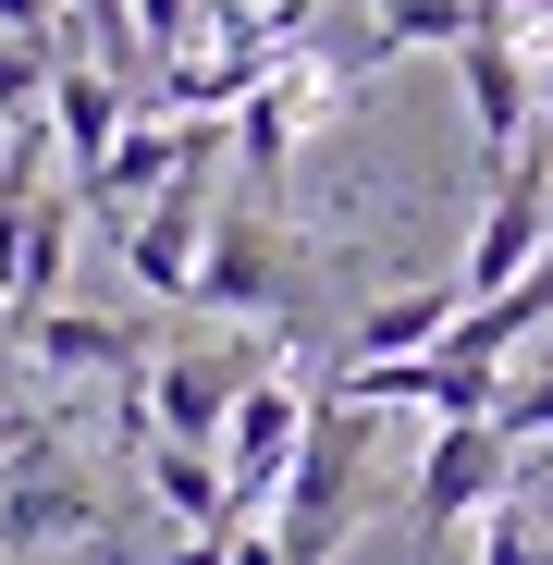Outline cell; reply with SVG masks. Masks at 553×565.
I'll use <instances>...</instances> for the list:
<instances>
[{"label": "cell", "instance_id": "6da1fadb", "mask_svg": "<svg viewBox=\"0 0 553 565\" xmlns=\"http://www.w3.org/2000/svg\"><path fill=\"white\" fill-rule=\"evenodd\" d=\"M284 565H332L357 529H369V504H382V455H369V406H320L308 418V443H296V467H284Z\"/></svg>", "mask_w": 553, "mask_h": 565}, {"label": "cell", "instance_id": "7a4b0ae2", "mask_svg": "<svg viewBox=\"0 0 553 565\" xmlns=\"http://www.w3.org/2000/svg\"><path fill=\"white\" fill-rule=\"evenodd\" d=\"M50 541H111V504L86 492V467L62 455V430L50 418H0V553H50Z\"/></svg>", "mask_w": 553, "mask_h": 565}, {"label": "cell", "instance_id": "3957f363", "mask_svg": "<svg viewBox=\"0 0 553 565\" xmlns=\"http://www.w3.org/2000/svg\"><path fill=\"white\" fill-rule=\"evenodd\" d=\"M517 480V443L504 418H430V455H418V480H406V529H418V565L455 553V529H480Z\"/></svg>", "mask_w": 553, "mask_h": 565}, {"label": "cell", "instance_id": "277c9868", "mask_svg": "<svg viewBox=\"0 0 553 565\" xmlns=\"http://www.w3.org/2000/svg\"><path fill=\"white\" fill-rule=\"evenodd\" d=\"M296 296H308V246L270 210H222L210 258H198V308H222V320H296Z\"/></svg>", "mask_w": 553, "mask_h": 565}, {"label": "cell", "instance_id": "5b68a950", "mask_svg": "<svg viewBox=\"0 0 553 565\" xmlns=\"http://www.w3.org/2000/svg\"><path fill=\"white\" fill-rule=\"evenodd\" d=\"M308 418H320V394H296L284 369H246V394H234V418H222V480H234V516H258L270 492H284V467H296Z\"/></svg>", "mask_w": 553, "mask_h": 565}, {"label": "cell", "instance_id": "8992f818", "mask_svg": "<svg viewBox=\"0 0 553 565\" xmlns=\"http://www.w3.org/2000/svg\"><path fill=\"white\" fill-rule=\"evenodd\" d=\"M455 74H468V124H480V148L517 160V136L541 124V86H529V62H517V25H468V38H455Z\"/></svg>", "mask_w": 553, "mask_h": 565}, {"label": "cell", "instance_id": "52a82bcc", "mask_svg": "<svg viewBox=\"0 0 553 565\" xmlns=\"http://www.w3.org/2000/svg\"><path fill=\"white\" fill-rule=\"evenodd\" d=\"M124 74L99 62V50H74L62 74H50V148H62V172H74V198H86V172L111 160V136H124Z\"/></svg>", "mask_w": 553, "mask_h": 565}, {"label": "cell", "instance_id": "ba28073f", "mask_svg": "<svg viewBox=\"0 0 553 565\" xmlns=\"http://www.w3.org/2000/svg\"><path fill=\"white\" fill-rule=\"evenodd\" d=\"M234 394H246V369H234L222 344H184V356H148V418H160L172 443H222Z\"/></svg>", "mask_w": 553, "mask_h": 565}, {"label": "cell", "instance_id": "9c48e42d", "mask_svg": "<svg viewBox=\"0 0 553 565\" xmlns=\"http://www.w3.org/2000/svg\"><path fill=\"white\" fill-rule=\"evenodd\" d=\"M184 148H198V124H160L148 99L124 111V136H111V160L86 172V198H99V222H111V234H124V198H160V184L184 172Z\"/></svg>", "mask_w": 553, "mask_h": 565}, {"label": "cell", "instance_id": "30bf717a", "mask_svg": "<svg viewBox=\"0 0 553 565\" xmlns=\"http://www.w3.org/2000/svg\"><path fill=\"white\" fill-rule=\"evenodd\" d=\"M148 492L172 529H234V480H222V443H172L148 430Z\"/></svg>", "mask_w": 553, "mask_h": 565}, {"label": "cell", "instance_id": "8fae6325", "mask_svg": "<svg viewBox=\"0 0 553 565\" xmlns=\"http://www.w3.org/2000/svg\"><path fill=\"white\" fill-rule=\"evenodd\" d=\"M455 308H468V282H418V296H369L357 320H344V356H430L443 332H455Z\"/></svg>", "mask_w": 553, "mask_h": 565}, {"label": "cell", "instance_id": "7c38bea8", "mask_svg": "<svg viewBox=\"0 0 553 565\" xmlns=\"http://www.w3.org/2000/svg\"><path fill=\"white\" fill-rule=\"evenodd\" d=\"M74 222H86V198H74V184H38V210H25V246H13V296H0V308H50V296H62Z\"/></svg>", "mask_w": 553, "mask_h": 565}, {"label": "cell", "instance_id": "4fadbf2b", "mask_svg": "<svg viewBox=\"0 0 553 565\" xmlns=\"http://www.w3.org/2000/svg\"><path fill=\"white\" fill-rule=\"evenodd\" d=\"M480 25V0H369V38L382 50H455Z\"/></svg>", "mask_w": 553, "mask_h": 565}, {"label": "cell", "instance_id": "5bb4252c", "mask_svg": "<svg viewBox=\"0 0 553 565\" xmlns=\"http://www.w3.org/2000/svg\"><path fill=\"white\" fill-rule=\"evenodd\" d=\"M492 418H504V443H517V455H529V443H553V369H529V382L504 369V394H492Z\"/></svg>", "mask_w": 553, "mask_h": 565}, {"label": "cell", "instance_id": "9a60e30c", "mask_svg": "<svg viewBox=\"0 0 553 565\" xmlns=\"http://www.w3.org/2000/svg\"><path fill=\"white\" fill-rule=\"evenodd\" d=\"M198 25H210V0H136V50H148V62L198 50Z\"/></svg>", "mask_w": 553, "mask_h": 565}, {"label": "cell", "instance_id": "2e32d148", "mask_svg": "<svg viewBox=\"0 0 553 565\" xmlns=\"http://www.w3.org/2000/svg\"><path fill=\"white\" fill-rule=\"evenodd\" d=\"M480 565H553V541H541L517 504H492V516H480Z\"/></svg>", "mask_w": 553, "mask_h": 565}, {"label": "cell", "instance_id": "e0dca14e", "mask_svg": "<svg viewBox=\"0 0 553 565\" xmlns=\"http://www.w3.org/2000/svg\"><path fill=\"white\" fill-rule=\"evenodd\" d=\"M0 25H13V38H38V50H62V38H50V0H0Z\"/></svg>", "mask_w": 553, "mask_h": 565}, {"label": "cell", "instance_id": "ac0fdd59", "mask_svg": "<svg viewBox=\"0 0 553 565\" xmlns=\"http://www.w3.org/2000/svg\"><path fill=\"white\" fill-rule=\"evenodd\" d=\"M234 565H284V541H270V529H246V516H234Z\"/></svg>", "mask_w": 553, "mask_h": 565}, {"label": "cell", "instance_id": "d6986e66", "mask_svg": "<svg viewBox=\"0 0 553 565\" xmlns=\"http://www.w3.org/2000/svg\"><path fill=\"white\" fill-rule=\"evenodd\" d=\"M0 332H13V320H0Z\"/></svg>", "mask_w": 553, "mask_h": 565}]
</instances>
